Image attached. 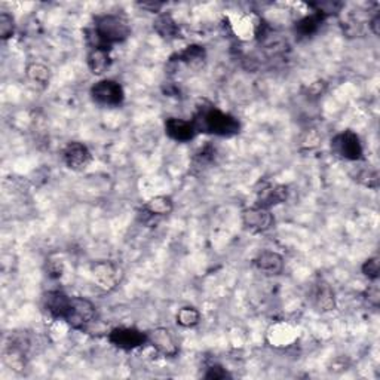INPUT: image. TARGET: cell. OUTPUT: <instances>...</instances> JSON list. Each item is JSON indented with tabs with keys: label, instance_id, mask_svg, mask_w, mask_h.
Wrapping results in <instances>:
<instances>
[{
	"label": "cell",
	"instance_id": "cell-24",
	"mask_svg": "<svg viewBox=\"0 0 380 380\" xmlns=\"http://www.w3.org/2000/svg\"><path fill=\"white\" fill-rule=\"evenodd\" d=\"M361 272L365 278L370 279V281H377L379 275H380V260L379 257H370L367 259L363 266H361Z\"/></svg>",
	"mask_w": 380,
	"mask_h": 380
},
{
	"label": "cell",
	"instance_id": "cell-11",
	"mask_svg": "<svg viewBox=\"0 0 380 380\" xmlns=\"http://www.w3.org/2000/svg\"><path fill=\"white\" fill-rule=\"evenodd\" d=\"M148 334V343L164 356H175L178 354V345L173 333L165 327H156Z\"/></svg>",
	"mask_w": 380,
	"mask_h": 380
},
{
	"label": "cell",
	"instance_id": "cell-5",
	"mask_svg": "<svg viewBox=\"0 0 380 380\" xmlns=\"http://www.w3.org/2000/svg\"><path fill=\"white\" fill-rule=\"evenodd\" d=\"M91 275L95 285L104 293L115 292L124 279L122 267L111 260H100L93 264Z\"/></svg>",
	"mask_w": 380,
	"mask_h": 380
},
{
	"label": "cell",
	"instance_id": "cell-4",
	"mask_svg": "<svg viewBox=\"0 0 380 380\" xmlns=\"http://www.w3.org/2000/svg\"><path fill=\"white\" fill-rule=\"evenodd\" d=\"M97 315V308L91 300L74 296L70 299L69 309L65 312V321L74 330H84L94 321Z\"/></svg>",
	"mask_w": 380,
	"mask_h": 380
},
{
	"label": "cell",
	"instance_id": "cell-1",
	"mask_svg": "<svg viewBox=\"0 0 380 380\" xmlns=\"http://www.w3.org/2000/svg\"><path fill=\"white\" fill-rule=\"evenodd\" d=\"M131 36V26L125 18L113 14L100 15L95 18L94 29L88 31V42L91 48H107L125 42Z\"/></svg>",
	"mask_w": 380,
	"mask_h": 380
},
{
	"label": "cell",
	"instance_id": "cell-3",
	"mask_svg": "<svg viewBox=\"0 0 380 380\" xmlns=\"http://www.w3.org/2000/svg\"><path fill=\"white\" fill-rule=\"evenodd\" d=\"M331 152L343 161L358 162L363 159L364 148L354 131H342L331 138Z\"/></svg>",
	"mask_w": 380,
	"mask_h": 380
},
{
	"label": "cell",
	"instance_id": "cell-2",
	"mask_svg": "<svg viewBox=\"0 0 380 380\" xmlns=\"http://www.w3.org/2000/svg\"><path fill=\"white\" fill-rule=\"evenodd\" d=\"M192 122L198 134H212V136L217 137H233L241 129V124L237 118L226 113V111L219 110L212 104L198 107Z\"/></svg>",
	"mask_w": 380,
	"mask_h": 380
},
{
	"label": "cell",
	"instance_id": "cell-22",
	"mask_svg": "<svg viewBox=\"0 0 380 380\" xmlns=\"http://www.w3.org/2000/svg\"><path fill=\"white\" fill-rule=\"evenodd\" d=\"M175 321L180 327L183 328H193L196 327L199 321H200V314L199 310L193 306H183L178 309L177 315H175Z\"/></svg>",
	"mask_w": 380,
	"mask_h": 380
},
{
	"label": "cell",
	"instance_id": "cell-9",
	"mask_svg": "<svg viewBox=\"0 0 380 380\" xmlns=\"http://www.w3.org/2000/svg\"><path fill=\"white\" fill-rule=\"evenodd\" d=\"M242 223L250 232L263 233L274 226L275 219L269 208L254 205L242 211Z\"/></svg>",
	"mask_w": 380,
	"mask_h": 380
},
{
	"label": "cell",
	"instance_id": "cell-14",
	"mask_svg": "<svg viewBox=\"0 0 380 380\" xmlns=\"http://www.w3.org/2000/svg\"><path fill=\"white\" fill-rule=\"evenodd\" d=\"M70 296L64 294L60 290H52L43 294V309L54 319H64L65 312L69 309Z\"/></svg>",
	"mask_w": 380,
	"mask_h": 380
},
{
	"label": "cell",
	"instance_id": "cell-27",
	"mask_svg": "<svg viewBox=\"0 0 380 380\" xmlns=\"http://www.w3.org/2000/svg\"><path fill=\"white\" fill-rule=\"evenodd\" d=\"M204 377L208 380H223L229 377V374L221 365H209L207 368V373L204 374Z\"/></svg>",
	"mask_w": 380,
	"mask_h": 380
},
{
	"label": "cell",
	"instance_id": "cell-25",
	"mask_svg": "<svg viewBox=\"0 0 380 380\" xmlns=\"http://www.w3.org/2000/svg\"><path fill=\"white\" fill-rule=\"evenodd\" d=\"M15 31V21L8 13L0 14V38L3 40L13 38Z\"/></svg>",
	"mask_w": 380,
	"mask_h": 380
},
{
	"label": "cell",
	"instance_id": "cell-15",
	"mask_svg": "<svg viewBox=\"0 0 380 380\" xmlns=\"http://www.w3.org/2000/svg\"><path fill=\"white\" fill-rule=\"evenodd\" d=\"M288 198V190L283 184H266L257 190V204L263 208H272L275 205L284 204Z\"/></svg>",
	"mask_w": 380,
	"mask_h": 380
},
{
	"label": "cell",
	"instance_id": "cell-26",
	"mask_svg": "<svg viewBox=\"0 0 380 380\" xmlns=\"http://www.w3.org/2000/svg\"><path fill=\"white\" fill-rule=\"evenodd\" d=\"M47 272H48V276L52 279L61 278L64 272V262L60 259V257H51V259L47 262Z\"/></svg>",
	"mask_w": 380,
	"mask_h": 380
},
{
	"label": "cell",
	"instance_id": "cell-8",
	"mask_svg": "<svg viewBox=\"0 0 380 380\" xmlns=\"http://www.w3.org/2000/svg\"><path fill=\"white\" fill-rule=\"evenodd\" d=\"M63 162L72 171H84L93 162V153L84 143L70 141L63 149Z\"/></svg>",
	"mask_w": 380,
	"mask_h": 380
},
{
	"label": "cell",
	"instance_id": "cell-17",
	"mask_svg": "<svg viewBox=\"0 0 380 380\" xmlns=\"http://www.w3.org/2000/svg\"><path fill=\"white\" fill-rule=\"evenodd\" d=\"M177 58L192 72H200L207 63V52L200 45H189L177 55Z\"/></svg>",
	"mask_w": 380,
	"mask_h": 380
},
{
	"label": "cell",
	"instance_id": "cell-23",
	"mask_svg": "<svg viewBox=\"0 0 380 380\" xmlns=\"http://www.w3.org/2000/svg\"><path fill=\"white\" fill-rule=\"evenodd\" d=\"M355 180L361 183L363 186L368 187V189H377L379 187V174L376 170L370 168H363L355 175Z\"/></svg>",
	"mask_w": 380,
	"mask_h": 380
},
{
	"label": "cell",
	"instance_id": "cell-13",
	"mask_svg": "<svg viewBox=\"0 0 380 380\" xmlns=\"http://www.w3.org/2000/svg\"><path fill=\"white\" fill-rule=\"evenodd\" d=\"M254 266L257 267V271L267 276H276L283 274L285 262L284 257L281 254H278L276 251L264 250L255 255Z\"/></svg>",
	"mask_w": 380,
	"mask_h": 380
},
{
	"label": "cell",
	"instance_id": "cell-21",
	"mask_svg": "<svg viewBox=\"0 0 380 380\" xmlns=\"http://www.w3.org/2000/svg\"><path fill=\"white\" fill-rule=\"evenodd\" d=\"M153 27L161 38L168 39V40L178 38V33H180L178 24L170 14H161L158 18H156Z\"/></svg>",
	"mask_w": 380,
	"mask_h": 380
},
{
	"label": "cell",
	"instance_id": "cell-6",
	"mask_svg": "<svg viewBox=\"0 0 380 380\" xmlns=\"http://www.w3.org/2000/svg\"><path fill=\"white\" fill-rule=\"evenodd\" d=\"M91 98L100 106L118 107L124 103L125 91L119 82L103 79L91 88Z\"/></svg>",
	"mask_w": 380,
	"mask_h": 380
},
{
	"label": "cell",
	"instance_id": "cell-29",
	"mask_svg": "<svg viewBox=\"0 0 380 380\" xmlns=\"http://www.w3.org/2000/svg\"><path fill=\"white\" fill-rule=\"evenodd\" d=\"M327 84L324 82V81H317L314 84H310L309 88H308V94L310 97H319L322 93H324V89H326Z\"/></svg>",
	"mask_w": 380,
	"mask_h": 380
},
{
	"label": "cell",
	"instance_id": "cell-31",
	"mask_svg": "<svg viewBox=\"0 0 380 380\" xmlns=\"http://www.w3.org/2000/svg\"><path fill=\"white\" fill-rule=\"evenodd\" d=\"M368 27H370V30L373 31V35L379 36V33H380V14L379 13L370 19V22H368Z\"/></svg>",
	"mask_w": 380,
	"mask_h": 380
},
{
	"label": "cell",
	"instance_id": "cell-10",
	"mask_svg": "<svg viewBox=\"0 0 380 380\" xmlns=\"http://www.w3.org/2000/svg\"><path fill=\"white\" fill-rule=\"evenodd\" d=\"M309 300L315 310L321 312V314H327V312L336 309V294H334V290L330 287L328 283L322 281V279L317 281L314 287L310 288Z\"/></svg>",
	"mask_w": 380,
	"mask_h": 380
},
{
	"label": "cell",
	"instance_id": "cell-19",
	"mask_svg": "<svg viewBox=\"0 0 380 380\" xmlns=\"http://www.w3.org/2000/svg\"><path fill=\"white\" fill-rule=\"evenodd\" d=\"M326 18L327 17L324 14L318 13V10H314V13H312L310 15L300 18L296 22V33L301 38H309L312 35H315Z\"/></svg>",
	"mask_w": 380,
	"mask_h": 380
},
{
	"label": "cell",
	"instance_id": "cell-12",
	"mask_svg": "<svg viewBox=\"0 0 380 380\" xmlns=\"http://www.w3.org/2000/svg\"><path fill=\"white\" fill-rule=\"evenodd\" d=\"M165 134L174 141L189 143L198 136V131L192 120H184L180 118H168L165 120Z\"/></svg>",
	"mask_w": 380,
	"mask_h": 380
},
{
	"label": "cell",
	"instance_id": "cell-7",
	"mask_svg": "<svg viewBox=\"0 0 380 380\" xmlns=\"http://www.w3.org/2000/svg\"><path fill=\"white\" fill-rule=\"evenodd\" d=\"M109 342L118 349L134 351L148 343V334L136 327H116L109 333Z\"/></svg>",
	"mask_w": 380,
	"mask_h": 380
},
{
	"label": "cell",
	"instance_id": "cell-30",
	"mask_svg": "<svg viewBox=\"0 0 380 380\" xmlns=\"http://www.w3.org/2000/svg\"><path fill=\"white\" fill-rule=\"evenodd\" d=\"M138 6L144 10H148V13L159 14L162 8L165 6V3H162V2H141V3H138Z\"/></svg>",
	"mask_w": 380,
	"mask_h": 380
},
{
	"label": "cell",
	"instance_id": "cell-28",
	"mask_svg": "<svg viewBox=\"0 0 380 380\" xmlns=\"http://www.w3.org/2000/svg\"><path fill=\"white\" fill-rule=\"evenodd\" d=\"M365 300L374 308L379 306V303H380V290H379V285L376 284V281H373V284L365 290Z\"/></svg>",
	"mask_w": 380,
	"mask_h": 380
},
{
	"label": "cell",
	"instance_id": "cell-20",
	"mask_svg": "<svg viewBox=\"0 0 380 380\" xmlns=\"http://www.w3.org/2000/svg\"><path fill=\"white\" fill-rule=\"evenodd\" d=\"M27 79L38 88H47L51 82V72L45 64L31 63L26 69Z\"/></svg>",
	"mask_w": 380,
	"mask_h": 380
},
{
	"label": "cell",
	"instance_id": "cell-18",
	"mask_svg": "<svg viewBox=\"0 0 380 380\" xmlns=\"http://www.w3.org/2000/svg\"><path fill=\"white\" fill-rule=\"evenodd\" d=\"M111 65L110 49L107 48H91L88 54V67L91 73L102 76L104 74Z\"/></svg>",
	"mask_w": 380,
	"mask_h": 380
},
{
	"label": "cell",
	"instance_id": "cell-16",
	"mask_svg": "<svg viewBox=\"0 0 380 380\" xmlns=\"http://www.w3.org/2000/svg\"><path fill=\"white\" fill-rule=\"evenodd\" d=\"M173 209H174V200L170 196L166 195L153 196L143 205L144 221L170 216Z\"/></svg>",
	"mask_w": 380,
	"mask_h": 380
}]
</instances>
